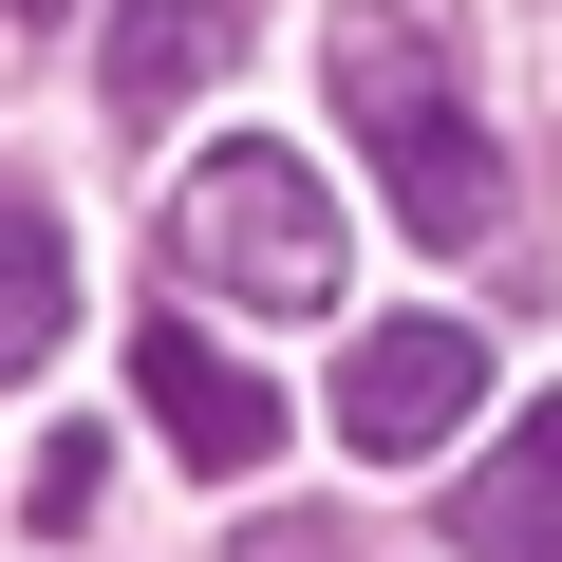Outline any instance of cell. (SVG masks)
<instances>
[{
	"label": "cell",
	"mask_w": 562,
	"mask_h": 562,
	"mask_svg": "<svg viewBox=\"0 0 562 562\" xmlns=\"http://www.w3.org/2000/svg\"><path fill=\"white\" fill-rule=\"evenodd\" d=\"M0 20H76V0H0Z\"/></svg>",
	"instance_id": "cell-10"
},
{
	"label": "cell",
	"mask_w": 562,
	"mask_h": 562,
	"mask_svg": "<svg viewBox=\"0 0 562 562\" xmlns=\"http://www.w3.org/2000/svg\"><path fill=\"white\" fill-rule=\"evenodd\" d=\"M94 487H113V450H94V431L20 450V525H38V543H76V525H94Z\"/></svg>",
	"instance_id": "cell-8"
},
{
	"label": "cell",
	"mask_w": 562,
	"mask_h": 562,
	"mask_svg": "<svg viewBox=\"0 0 562 562\" xmlns=\"http://www.w3.org/2000/svg\"><path fill=\"white\" fill-rule=\"evenodd\" d=\"M132 394H150V431H169L188 469H262V450H281V394H262L244 357H206L188 319H132Z\"/></svg>",
	"instance_id": "cell-4"
},
{
	"label": "cell",
	"mask_w": 562,
	"mask_h": 562,
	"mask_svg": "<svg viewBox=\"0 0 562 562\" xmlns=\"http://www.w3.org/2000/svg\"><path fill=\"white\" fill-rule=\"evenodd\" d=\"M225 562H338V525H244Z\"/></svg>",
	"instance_id": "cell-9"
},
{
	"label": "cell",
	"mask_w": 562,
	"mask_h": 562,
	"mask_svg": "<svg viewBox=\"0 0 562 562\" xmlns=\"http://www.w3.org/2000/svg\"><path fill=\"white\" fill-rule=\"evenodd\" d=\"M338 113H357V150H375V188H394L413 244H487L506 225V150L469 132L431 20H338Z\"/></svg>",
	"instance_id": "cell-2"
},
{
	"label": "cell",
	"mask_w": 562,
	"mask_h": 562,
	"mask_svg": "<svg viewBox=\"0 0 562 562\" xmlns=\"http://www.w3.org/2000/svg\"><path fill=\"white\" fill-rule=\"evenodd\" d=\"M338 188L281 150V132H225L188 188H169V281H206L225 319H319L338 301Z\"/></svg>",
	"instance_id": "cell-1"
},
{
	"label": "cell",
	"mask_w": 562,
	"mask_h": 562,
	"mask_svg": "<svg viewBox=\"0 0 562 562\" xmlns=\"http://www.w3.org/2000/svg\"><path fill=\"white\" fill-rule=\"evenodd\" d=\"M469 413H487V338H469V319H375V338L338 357V450H357V469H431Z\"/></svg>",
	"instance_id": "cell-3"
},
{
	"label": "cell",
	"mask_w": 562,
	"mask_h": 562,
	"mask_svg": "<svg viewBox=\"0 0 562 562\" xmlns=\"http://www.w3.org/2000/svg\"><path fill=\"white\" fill-rule=\"evenodd\" d=\"M225 57H244V0H113V113L132 132H169Z\"/></svg>",
	"instance_id": "cell-5"
},
{
	"label": "cell",
	"mask_w": 562,
	"mask_h": 562,
	"mask_svg": "<svg viewBox=\"0 0 562 562\" xmlns=\"http://www.w3.org/2000/svg\"><path fill=\"white\" fill-rule=\"evenodd\" d=\"M450 543H469V562H562V394L506 413V469L450 506Z\"/></svg>",
	"instance_id": "cell-6"
},
{
	"label": "cell",
	"mask_w": 562,
	"mask_h": 562,
	"mask_svg": "<svg viewBox=\"0 0 562 562\" xmlns=\"http://www.w3.org/2000/svg\"><path fill=\"white\" fill-rule=\"evenodd\" d=\"M57 319H76V225H57L38 188H0V375H38Z\"/></svg>",
	"instance_id": "cell-7"
}]
</instances>
